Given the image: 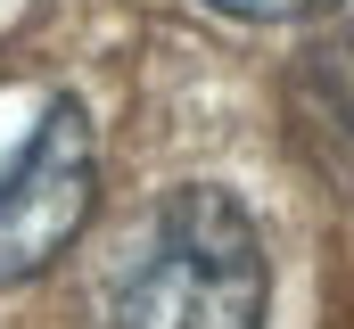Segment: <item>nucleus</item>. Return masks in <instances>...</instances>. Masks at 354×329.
Returning <instances> with one entry per match:
<instances>
[{
  "mask_svg": "<svg viewBox=\"0 0 354 329\" xmlns=\"http://www.w3.org/2000/svg\"><path fill=\"white\" fill-rule=\"evenodd\" d=\"M297 107H305V124L322 132V149H338V164H354V33L305 50V66H297Z\"/></svg>",
  "mask_w": 354,
  "mask_h": 329,
  "instance_id": "3",
  "label": "nucleus"
},
{
  "mask_svg": "<svg viewBox=\"0 0 354 329\" xmlns=\"http://www.w3.org/2000/svg\"><path fill=\"white\" fill-rule=\"evenodd\" d=\"M91 181H99V149H91V124L75 99H58L25 157L0 173V288L8 280H33L41 263H58L66 239L83 231L91 214Z\"/></svg>",
  "mask_w": 354,
  "mask_h": 329,
  "instance_id": "2",
  "label": "nucleus"
},
{
  "mask_svg": "<svg viewBox=\"0 0 354 329\" xmlns=\"http://www.w3.org/2000/svg\"><path fill=\"white\" fill-rule=\"evenodd\" d=\"M264 239L239 198L223 189H174L140 247L115 272L107 321L115 329H264Z\"/></svg>",
  "mask_w": 354,
  "mask_h": 329,
  "instance_id": "1",
  "label": "nucleus"
},
{
  "mask_svg": "<svg viewBox=\"0 0 354 329\" xmlns=\"http://www.w3.org/2000/svg\"><path fill=\"white\" fill-rule=\"evenodd\" d=\"M214 8L256 17V25H288V17H313V8H330V0H214Z\"/></svg>",
  "mask_w": 354,
  "mask_h": 329,
  "instance_id": "4",
  "label": "nucleus"
}]
</instances>
